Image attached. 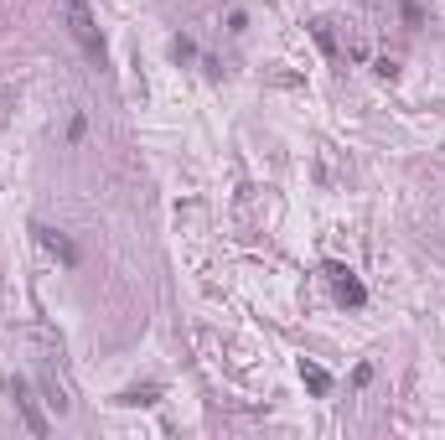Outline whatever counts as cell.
Here are the masks:
<instances>
[{
  "label": "cell",
  "mask_w": 445,
  "mask_h": 440,
  "mask_svg": "<svg viewBox=\"0 0 445 440\" xmlns=\"http://www.w3.org/2000/svg\"><path fill=\"white\" fill-rule=\"evenodd\" d=\"M62 21H68V37L83 47L93 62H104V37H98V21H93L88 0H62Z\"/></svg>",
  "instance_id": "6da1fadb"
},
{
  "label": "cell",
  "mask_w": 445,
  "mask_h": 440,
  "mask_svg": "<svg viewBox=\"0 0 445 440\" xmlns=\"http://www.w3.org/2000/svg\"><path fill=\"white\" fill-rule=\"evenodd\" d=\"M11 399H16V410H21L26 430H31V435H47V415L37 410V399H31V383H26V378H11Z\"/></svg>",
  "instance_id": "7a4b0ae2"
},
{
  "label": "cell",
  "mask_w": 445,
  "mask_h": 440,
  "mask_svg": "<svg viewBox=\"0 0 445 440\" xmlns=\"http://www.w3.org/2000/svg\"><path fill=\"white\" fill-rule=\"evenodd\" d=\"M326 274H332V285H337V301H342V306H368V290H362V285L352 280V270L326 265Z\"/></svg>",
  "instance_id": "3957f363"
},
{
  "label": "cell",
  "mask_w": 445,
  "mask_h": 440,
  "mask_svg": "<svg viewBox=\"0 0 445 440\" xmlns=\"http://www.w3.org/2000/svg\"><path fill=\"white\" fill-rule=\"evenodd\" d=\"M301 378H306V388H311V394H332V373H326V368H316V363H301Z\"/></svg>",
  "instance_id": "277c9868"
},
{
  "label": "cell",
  "mask_w": 445,
  "mask_h": 440,
  "mask_svg": "<svg viewBox=\"0 0 445 440\" xmlns=\"http://www.w3.org/2000/svg\"><path fill=\"white\" fill-rule=\"evenodd\" d=\"M37 238H42V243H47V249H52V254H62V259H68V265H78V249H73V243L62 238V233H52V228H37Z\"/></svg>",
  "instance_id": "5b68a950"
},
{
  "label": "cell",
  "mask_w": 445,
  "mask_h": 440,
  "mask_svg": "<svg viewBox=\"0 0 445 440\" xmlns=\"http://www.w3.org/2000/svg\"><path fill=\"white\" fill-rule=\"evenodd\" d=\"M311 37L321 42V52H332V57H337V42H332V31H326V21H311Z\"/></svg>",
  "instance_id": "8992f818"
}]
</instances>
